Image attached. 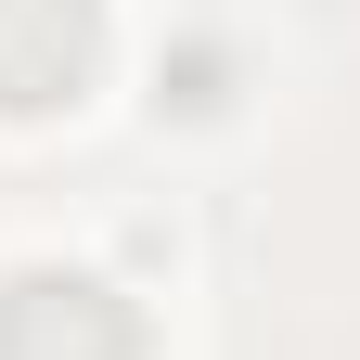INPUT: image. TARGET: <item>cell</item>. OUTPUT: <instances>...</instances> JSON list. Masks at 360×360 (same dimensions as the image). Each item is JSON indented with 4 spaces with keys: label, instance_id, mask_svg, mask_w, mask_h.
I'll use <instances>...</instances> for the list:
<instances>
[{
    "label": "cell",
    "instance_id": "cell-1",
    "mask_svg": "<svg viewBox=\"0 0 360 360\" xmlns=\"http://www.w3.org/2000/svg\"><path fill=\"white\" fill-rule=\"evenodd\" d=\"M0 360H142V322L90 270H26L0 283Z\"/></svg>",
    "mask_w": 360,
    "mask_h": 360
},
{
    "label": "cell",
    "instance_id": "cell-2",
    "mask_svg": "<svg viewBox=\"0 0 360 360\" xmlns=\"http://www.w3.org/2000/svg\"><path fill=\"white\" fill-rule=\"evenodd\" d=\"M103 65V0H0V116H52Z\"/></svg>",
    "mask_w": 360,
    "mask_h": 360
}]
</instances>
